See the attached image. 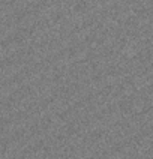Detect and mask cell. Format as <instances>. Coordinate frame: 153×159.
Returning <instances> with one entry per match:
<instances>
[]
</instances>
